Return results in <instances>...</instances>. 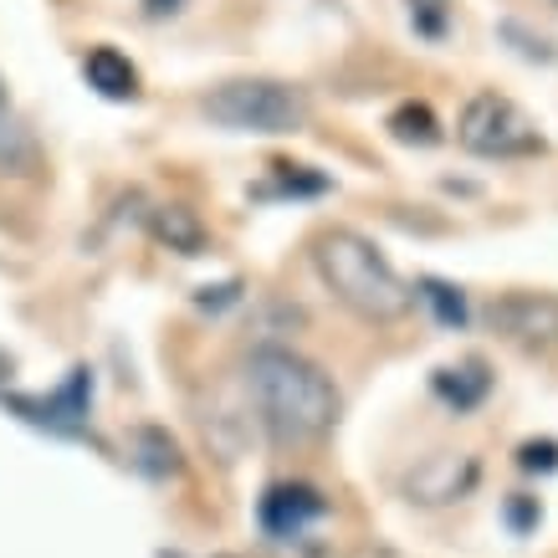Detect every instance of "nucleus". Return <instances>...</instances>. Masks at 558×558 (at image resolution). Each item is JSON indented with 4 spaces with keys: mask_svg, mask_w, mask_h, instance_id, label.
<instances>
[{
    "mask_svg": "<svg viewBox=\"0 0 558 558\" xmlns=\"http://www.w3.org/2000/svg\"><path fill=\"white\" fill-rule=\"evenodd\" d=\"M518 466L523 472H558V440H527L518 451Z\"/></svg>",
    "mask_w": 558,
    "mask_h": 558,
    "instance_id": "obj_17",
    "label": "nucleus"
},
{
    "mask_svg": "<svg viewBox=\"0 0 558 558\" xmlns=\"http://www.w3.org/2000/svg\"><path fill=\"white\" fill-rule=\"evenodd\" d=\"M430 389H436L451 410H476L492 395L487 359H461V364H446V369L430 374Z\"/></svg>",
    "mask_w": 558,
    "mask_h": 558,
    "instance_id": "obj_10",
    "label": "nucleus"
},
{
    "mask_svg": "<svg viewBox=\"0 0 558 558\" xmlns=\"http://www.w3.org/2000/svg\"><path fill=\"white\" fill-rule=\"evenodd\" d=\"M349 558H395L389 548H359V554H349Z\"/></svg>",
    "mask_w": 558,
    "mask_h": 558,
    "instance_id": "obj_20",
    "label": "nucleus"
},
{
    "mask_svg": "<svg viewBox=\"0 0 558 558\" xmlns=\"http://www.w3.org/2000/svg\"><path fill=\"white\" fill-rule=\"evenodd\" d=\"M457 138L461 149L476 154V159H527V154H543L538 123L527 119L512 98H502V93L466 98V108L457 119Z\"/></svg>",
    "mask_w": 558,
    "mask_h": 558,
    "instance_id": "obj_4",
    "label": "nucleus"
},
{
    "mask_svg": "<svg viewBox=\"0 0 558 558\" xmlns=\"http://www.w3.org/2000/svg\"><path fill=\"white\" fill-rule=\"evenodd\" d=\"M83 77L93 93H102L108 102H129L138 98V68L123 57L119 47H93L83 57Z\"/></svg>",
    "mask_w": 558,
    "mask_h": 558,
    "instance_id": "obj_9",
    "label": "nucleus"
},
{
    "mask_svg": "<svg viewBox=\"0 0 558 558\" xmlns=\"http://www.w3.org/2000/svg\"><path fill=\"white\" fill-rule=\"evenodd\" d=\"M201 113L231 134H298L307 123V98L303 87L277 77H236L210 87L201 98Z\"/></svg>",
    "mask_w": 558,
    "mask_h": 558,
    "instance_id": "obj_3",
    "label": "nucleus"
},
{
    "mask_svg": "<svg viewBox=\"0 0 558 558\" xmlns=\"http://www.w3.org/2000/svg\"><path fill=\"white\" fill-rule=\"evenodd\" d=\"M323 512H328V502H323L318 487H307V482H277V487H267L256 518H262V527H267L271 538H303V527H313Z\"/></svg>",
    "mask_w": 558,
    "mask_h": 558,
    "instance_id": "obj_8",
    "label": "nucleus"
},
{
    "mask_svg": "<svg viewBox=\"0 0 558 558\" xmlns=\"http://www.w3.org/2000/svg\"><path fill=\"white\" fill-rule=\"evenodd\" d=\"M410 298L415 303L430 307V318L440 323V328H466V298H461V288H451V282H440V277H421L415 288H410Z\"/></svg>",
    "mask_w": 558,
    "mask_h": 558,
    "instance_id": "obj_14",
    "label": "nucleus"
},
{
    "mask_svg": "<svg viewBox=\"0 0 558 558\" xmlns=\"http://www.w3.org/2000/svg\"><path fill=\"white\" fill-rule=\"evenodd\" d=\"M405 5H410V26H415V36L440 41V36L451 32V0H405Z\"/></svg>",
    "mask_w": 558,
    "mask_h": 558,
    "instance_id": "obj_16",
    "label": "nucleus"
},
{
    "mask_svg": "<svg viewBox=\"0 0 558 558\" xmlns=\"http://www.w3.org/2000/svg\"><path fill=\"white\" fill-rule=\"evenodd\" d=\"M487 328L518 349H554L558 343V298L554 292H502L487 303Z\"/></svg>",
    "mask_w": 558,
    "mask_h": 558,
    "instance_id": "obj_5",
    "label": "nucleus"
},
{
    "mask_svg": "<svg viewBox=\"0 0 558 558\" xmlns=\"http://www.w3.org/2000/svg\"><path fill=\"white\" fill-rule=\"evenodd\" d=\"M149 226H154V236L180 256H195L205 246V226L190 205H159V210L149 216Z\"/></svg>",
    "mask_w": 558,
    "mask_h": 558,
    "instance_id": "obj_12",
    "label": "nucleus"
},
{
    "mask_svg": "<svg viewBox=\"0 0 558 558\" xmlns=\"http://www.w3.org/2000/svg\"><path fill=\"white\" fill-rule=\"evenodd\" d=\"M313 267H318L323 288L364 323H395L415 303L410 282L389 267V256L364 231H349V226H333L313 241Z\"/></svg>",
    "mask_w": 558,
    "mask_h": 558,
    "instance_id": "obj_2",
    "label": "nucleus"
},
{
    "mask_svg": "<svg viewBox=\"0 0 558 558\" xmlns=\"http://www.w3.org/2000/svg\"><path fill=\"white\" fill-rule=\"evenodd\" d=\"M134 466L154 482H165V476L180 472V446H174L170 430H159V425H138L134 430Z\"/></svg>",
    "mask_w": 558,
    "mask_h": 558,
    "instance_id": "obj_13",
    "label": "nucleus"
},
{
    "mask_svg": "<svg viewBox=\"0 0 558 558\" xmlns=\"http://www.w3.org/2000/svg\"><path fill=\"white\" fill-rule=\"evenodd\" d=\"M220 558H236V554H220Z\"/></svg>",
    "mask_w": 558,
    "mask_h": 558,
    "instance_id": "obj_21",
    "label": "nucleus"
},
{
    "mask_svg": "<svg viewBox=\"0 0 558 558\" xmlns=\"http://www.w3.org/2000/svg\"><path fill=\"white\" fill-rule=\"evenodd\" d=\"M538 497H523V492H518V497H512L508 502V523L518 527V533H527V527H538Z\"/></svg>",
    "mask_w": 558,
    "mask_h": 558,
    "instance_id": "obj_18",
    "label": "nucleus"
},
{
    "mask_svg": "<svg viewBox=\"0 0 558 558\" xmlns=\"http://www.w3.org/2000/svg\"><path fill=\"white\" fill-rule=\"evenodd\" d=\"M246 389L277 446H313L339 425V385L328 379L323 364L292 354L282 343H267L246 359Z\"/></svg>",
    "mask_w": 558,
    "mask_h": 558,
    "instance_id": "obj_1",
    "label": "nucleus"
},
{
    "mask_svg": "<svg viewBox=\"0 0 558 558\" xmlns=\"http://www.w3.org/2000/svg\"><path fill=\"white\" fill-rule=\"evenodd\" d=\"M11 410H21L32 425H51V430H83L87 410H93V374L72 369L68 385L51 389V395H11Z\"/></svg>",
    "mask_w": 558,
    "mask_h": 558,
    "instance_id": "obj_6",
    "label": "nucleus"
},
{
    "mask_svg": "<svg viewBox=\"0 0 558 558\" xmlns=\"http://www.w3.org/2000/svg\"><path fill=\"white\" fill-rule=\"evenodd\" d=\"M389 134L400 138V144H436L440 138V119L436 113H430V102H400V108H395V113H389V123H385Z\"/></svg>",
    "mask_w": 558,
    "mask_h": 558,
    "instance_id": "obj_15",
    "label": "nucleus"
},
{
    "mask_svg": "<svg viewBox=\"0 0 558 558\" xmlns=\"http://www.w3.org/2000/svg\"><path fill=\"white\" fill-rule=\"evenodd\" d=\"M180 5H185V0H144V11H149V16H174Z\"/></svg>",
    "mask_w": 558,
    "mask_h": 558,
    "instance_id": "obj_19",
    "label": "nucleus"
},
{
    "mask_svg": "<svg viewBox=\"0 0 558 558\" xmlns=\"http://www.w3.org/2000/svg\"><path fill=\"white\" fill-rule=\"evenodd\" d=\"M476 476H482L476 457H466V451H440V457H425L421 466L405 476V492H410V502L440 508V502H461V497L476 487Z\"/></svg>",
    "mask_w": 558,
    "mask_h": 558,
    "instance_id": "obj_7",
    "label": "nucleus"
},
{
    "mask_svg": "<svg viewBox=\"0 0 558 558\" xmlns=\"http://www.w3.org/2000/svg\"><path fill=\"white\" fill-rule=\"evenodd\" d=\"M41 165V149H36L32 129L16 113V102L5 93V77H0V174H32Z\"/></svg>",
    "mask_w": 558,
    "mask_h": 558,
    "instance_id": "obj_11",
    "label": "nucleus"
},
{
    "mask_svg": "<svg viewBox=\"0 0 558 558\" xmlns=\"http://www.w3.org/2000/svg\"><path fill=\"white\" fill-rule=\"evenodd\" d=\"M554 5H558V0H554Z\"/></svg>",
    "mask_w": 558,
    "mask_h": 558,
    "instance_id": "obj_22",
    "label": "nucleus"
}]
</instances>
